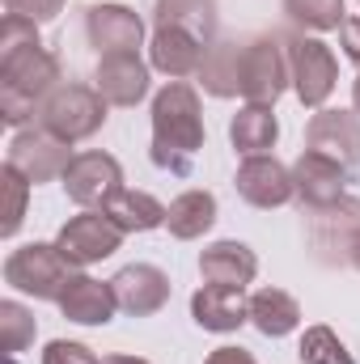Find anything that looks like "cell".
I'll return each mask as SVG.
<instances>
[{
  "label": "cell",
  "mask_w": 360,
  "mask_h": 364,
  "mask_svg": "<svg viewBox=\"0 0 360 364\" xmlns=\"http://www.w3.org/2000/svg\"><path fill=\"white\" fill-rule=\"evenodd\" d=\"M352 110L360 114V73H356V81H352Z\"/></svg>",
  "instance_id": "8d00e7d4"
},
{
  "label": "cell",
  "mask_w": 360,
  "mask_h": 364,
  "mask_svg": "<svg viewBox=\"0 0 360 364\" xmlns=\"http://www.w3.org/2000/svg\"><path fill=\"white\" fill-rule=\"evenodd\" d=\"M203 364H259L246 348H216V352H208V360Z\"/></svg>",
  "instance_id": "e575fe53"
},
{
  "label": "cell",
  "mask_w": 360,
  "mask_h": 364,
  "mask_svg": "<svg viewBox=\"0 0 360 364\" xmlns=\"http://www.w3.org/2000/svg\"><path fill=\"white\" fill-rule=\"evenodd\" d=\"M203 55L208 47L182 30H153V43H149V64L157 73H166L170 81H186V77H199L203 68Z\"/></svg>",
  "instance_id": "44dd1931"
},
{
  "label": "cell",
  "mask_w": 360,
  "mask_h": 364,
  "mask_svg": "<svg viewBox=\"0 0 360 364\" xmlns=\"http://www.w3.org/2000/svg\"><path fill=\"white\" fill-rule=\"evenodd\" d=\"M64 4H68V0H4V9H9V13H17V17L34 21V26L55 21V17L64 13Z\"/></svg>",
  "instance_id": "1f68e13d"
},
{
  "label": "cell",
  "mask_w": 360,
  "mask_h": 364,
  "mask_svg": "<svg viewBox=\"0 0 360 364\" xmlns=\"http://www.w3.org/2000/svg\"><path fill=\"white\" fill-rule=\"evenodd\" d=\"M229 140H233V149L242 157H268L271 149H275V140H280V123H275L271 106L246 102L233 114V123H229Z\"/></svg>",
  "instance_id": "603a6c76"
},
{
  "label": "cell",
  "mask_w": 360,
  "mask_h": 364,
  "mask_svg": "<svg viewBox=\"0 0 360 364\" xmlns=\"http://www.w3.org/2000/svg\"><path fill=\"white\" fill-rule=\"evenodd\" d=\"M339 47H344V55L360 68V17H348L339 26Z\"/></svg>",
  "instance_id": "836d02e7"
},
{
  "label": "cell",
  "mask_w": 360,
  "mask_h": 364,
  "mask_svg": "<svg viewBox=\"0 0 360 364\" xmlns=\"http://www.w3.org/2000/svg\"><path fill=\"white\" fill-rule=\"evenodd\" d=\"M352 267L360 272V233H356V242H352Z\"/></svg>",
  "instance_id": "74e56055"
},
{
  "label": "cell",
  "mask_w": 360,
  "mask_h": 364,
  "mask_svg": "<svg viewBox=\"0 0 360 364\" xmlns=\"http://www.w3.org/2000/svg\"><path fill=\"white\" fill-rule=\"evenodd\" d=\"M284 17L301 34H327V30H339L348 21L344 0H284Z\"/></svg>",
  "instance_id": "4316f807"
},
{
  "label": "cell",
  "mask_w": 360,
  "mask_h": 364,
  "mask_svg": "<svg viewBox=\"0 0 360 364\" xmlns=\"http://www.w3.org/2000/svg\"><path fill=\"white\" fill-rule=\"evenodd\" d=\"M284 47H288V68H292V93L301 97V106L322 110L327 97L335 93V81H339L335 51L318 34H288Z\"/></svg>",
  "instance_id": "277c9868"
},
{
  "label": "cell",
  "mask_w": 360,
  "mask_h": 364,
  "mask_svg": "<svg viewBox=\"0 0 360 364\" xmlns=\"http://www.w3.org/2000/svg\"><path fill=\"white\" fill-rule=\"evenodd\" d=\"M102 212H106L123 233H149V229H162V225H166V203L153 199L149 191H132V186H123Z\"/></svg>",
  "instance_id": "484cf974"
},
{
  "label": "cell",
  "mask_w": 360,
  "mask_h": 364,
  "mask_svg": "<svg viewBox=\"0 0 360 364\" xmlns=\"http://www.w3.org/2000/svg\"><path fill=\"white\" fill-rule=\"evenodd\" d=\"M348 182H352V170H344L339 161L322 157V153H301L292 161V191L301 199L305 212H318V208H331L348 195Z\"/></svg>",
  "instance_id": "7c38bea8"
},
{
  "label": "cell",
  "mask_w": 360,
  "mask_h": 364,
  "mask_svg": "<svg viewBox=\"0 0 360 364\" xmlns=\"http://www.w3.org/2000/svg\"><path fill=\"white\" fill-rule=\"evenodd\" d=\"M106 106H110V102L93 90V85H60V90L43 102L38 123H43L47 132H55L60 140L77 144V140H90V136L102 132Z\"/></svg>",
  "instance_id": "5b68a950"
},
{
  "label": "cell",
  "mask_w": 360,
  "mask_h": 364,
  "mask_svg": "<svg viewBox=\"0 0 360 364\" xmlns=\"http://www.w3.org/2000/svg\"><path fill=\"white\" fill-rule=\"evenodd\" d=\"M216 0H157L153 4V30H182L191 38H199L203 47L216 43Z\"/></svg>",
  "instance_id": "7402d4cb"
},
{
  "label": "cell",
  "mask_w": 360,
  "mask_h": 364,
  "mask_svg": "<svg viewBox=\"0 0 360 364\" xmlns=\"http://www.w3.org/2000/svg\"><path fill=\"white\" fill-rule=\"evenodd\" d=\"M153 64L140 60V51H110V55H97V68H93V90L102 93L110 106H136L149 97V73Z\"/></svg>",
  "instance_id": "4fadbf2b"
},
{
  "label": "cell",
  "mask_w": 360,
  "mask_h": 364,
  "mask_svg": "<svg viewBox=\"0 0 360 364\" xmlns=\"http://www.w3.org/2000/svg\"><path fill=\"white\" fill-rule=\"evenodd\" d=\"M123 237H127V233H123L106 212L85 208L81 216H73V220L60 229L55 246H60V255H64L73 267H93V263L110 259V255L123 246Z\"/></svg>",
  "instance_id": "9c48e42d"
},
{
  "label": "cell",
  "mask_w": 360,
  "mask_h": 364,
  "mask_svg": "<svg viewBox=\"0 0 360 364\" xmlns=\"http://www.w3.org/2000/svg\"><path fill=\"white\" fill-rule=\"evenodd\" d=\"M305 149L339 161L344 170L360 166V114L356 110H314L305 123Z\"/></svg>",
  "instance_id": "8fae6325"
},
{
  "label": "cell",
  "mask_w": 360,
  "mask_h": 364,
  "mask_svg": "<svg viewBox=\"0 0 360 364\" xmlns=\"http://www.w3.org/2000/svg\"><path fill=\"white\" fill-rule=\"evenodd\" d=\"M4 364H17V356H9V352H4Z\"/></svg>",
  "instance_id": "f35d334b"
},
{
  "label": "cell",
  "mask_w": 360,
  "mask_h": 364,
  "mask_svg": "<svg viewBox=\"0 0 360 364\" xmlns=\"http://www.w3.org/2000/svg\"><path fill=\"white\" fill-rule=\"evenodd\" d=\"M110 284H115L119 309L132 314V318H149V314L166 309V301H170V275L162 267H153V263H132Z\"/></svg>",
  "instance_id": "e0dca14e"
},
{
  "label": "cell",
  "mask_w": 360,
  "mask_h": 364,
  "mask_svg": "<svg viewBox=\"0 0 360 364\" xmlns=\"http://www.w3.org/2000/svg\"><path fill=\"white\" fill-rule=\"evenodd\" d=\"M216 225V195L212 191H182L166 208V229L179 242H195Z\"/></svg>",
  "instance_id": "d4e9b609"
},
{
  "label": "cell",
  "mask_w": 360,
  "mask_h": 364,
  "mask_svg": "<svg viewBox=\"0 0 360 364\" xmlns=\"http://www.w3.org/2000/svg\"><path fill=\"white\" fill-rule=\"evenodd\" d=\"M38 43L43 38H38V26L34 21H26L17 13L4 17V26H0V60H13V55H21L26 47H38Z\"/></svg>",
  "instance_id": "4dcf8cb0"
},
{
  "label": "cell",
  "mask_w": 360,
  "mask_h": 364,
  "mask_svg": "<svg viewBox=\"0 0 360 364\" xmlns=\"http://www.w3.org/2000/svg\"><path fill=\"white\" fill-rule=\"evenodd\" d=\"M85 38L97 55H110V51H140L144 43V21L136 9L127 4H93L85 13Z\"/></svg>",
  "instance_id": "5bb4252c"
},
{
  "label": "cell",
  "mask_w": 360,
  "mask_h": 364,
  "mask_svg": "<svg viewBox=\"0 0 360 364\" xmlns=\"http://www.w3.org/2000/svg\"><path fill=\"white\" fill-rule=\"evenodd\" d=\"M64 191L77 208H93L102 212L119 191H123V166L110 153H77L73 166L64 170Z\"/></svg>",
  "instance_id": "30bf717a"
},
{
  "label": "cell",
  "mask_w": 360,
  "mask_h": 364,
  "mask_svg": "<svg viewBox=\"0 0 360 364\" xmlns=\"http://www.w3.org/2000/svg\"><path fill=\"white\" fill-rule=\"evenodd\" d=\"M34 335H38L34 314L21 301H0V348L9 356H17V352H26L34 343Z\"/></svg>",
  "instance_id": "83f0119b"
},
{
  "label": "cell",
  "mask_w": 360,
  "mask_h": 364,
  "mask_svg": "<svg viewBox=\"0 0 360 364\" xmlns=\"http://www.w3.org/2000/svg\"><path fill=\"white\" fill-rule=\"evenodd\" d=\"M4 284L34 301H60L73 284V263L60 255L55 242H30L4 259Z\"/></svg>",
  "instance_id": "3957f363"
},
{
  "label": "cell",
  "mask_w": 360,
  "mask_h": 364,
  "mask_svg": "<svg viewBox=\"0 0 360 364\" xmlns=\"http://www.w3.org/2000/svg\"><path fill=\"white\" fill-rule=\"evenodd\" d=\"M43 364H102L93 356L85 343H73V339H55V343H47V352H43Z\"/></svg>",
  "instance_id": "d6a6232c"
},
{
  "label": "cell",
  "mask_w": 360,
  "mask_h": 364,
  "mask_svg": "<svg viewBox=\"0 0 360 364\" xmlns=\"http://www.w3.org/2000/svg\"><path fill=\"white\" fill-rule=\"evenodd\" d=\"M73 144L60 140L55 132H47L43 123L38 127H21L13 140H9V153H4V166L17 170L30 186L38 182H51V178H64V170L73 166Z\"/></svg>",
  "instance_id": "8992f818"
},
{
  "label": "cell",
  "mask_w": 360,
  "mask_h": 364,
  "mask_svg": "<svg viewBox=\"0 0 360 364\" xmlns=\"http://www.w3.org/2000/svg\"><path fill=\"white\" fill-rule=\"evenodd\" d=\"M297 356H301V364H356L331 326H305Z\"/></svg>",
  "instance_id": "f1b7e54d"
},
{
  "label": "cell",
  "mask_w": 360,
  "mask_h": 364,
  "mask_svg": "<svg viewBox=\"0 0 360 364\" xmlns=\"http://www.w3.org/2000/svg\"><path fill=\"white\" fill-rule=\"evenodd\" d=\"M191 318L199 331L212 335H233L238 326L250 322V296L246 288H225V284H203L191 296Z\"/></svg>",
  "instance_id": "2e32d148"
},
{
  "label": "cell",
  "mask_w": 360,
  "mask_h": 364,
  "mask_svg": "<svg viewBox=\"0 0 360 364\" xmlns=\"http://www.w3.org/2000/svg\"><path fill=\"white\" fill-rule=\"evenodd\" d=\"M246 43L250 38H216L203 55L199 85L212 97H242V64H246Z\"/></svg>",
  "instance_id": "ffe728a7"
},
{
  "label": "cell",
  "mask_w": 360,
  "mask_h": 364,
  "mask_svg": "<svg viewBox=\"0 0 360 364\" xmlns=\"http://www.w3.org/2000/svg\"><path fill=\"white\" fill-rule=\"evenodd\" d=\"M60 85H64L60 60L43 43L38 47H26L13 60H0V119L9 127H17V132L30 127L34 114H43V102L60 90Z\"/></svg>",
  "instance_id": "7a4b0ae2"
},
{
  "label": "cell",
  "mask_w": 360,
  "mask_h": 364,
  "mask_svg": "<svg viewBox=\"0 0 360 364\" xmlns=\"http://www.w3.org/2000/svg\"><path fill=\"white\" fill-rule=\"evenodd\" d=\"M102 364H149V360H140V356H123V352H115V356H102Z\"/></svg>",
  "instance_id": "d590c367"
},
{
  "label": "cell",
  "mask_w": 360,
  "mask_h": 364,
  "mask_svg": "<svg viewBox=\"0 0 360 364\" xmlns=\"http://www.w3.org/2000/svg\"><path fill=\"white\" fill-rule=\"evenodd\" d=\"M292 85L288 68V47L280 34H259L246 43V64H242V97L255 106H275V97Z\"/></svg>",
  "instance_id": "52a82bcc"
},
{
  "label": "cell",
  "mask_w": 360,
  "mask_h": 364,
  "mask_svg": "<svg viewBox=\"0 0 360 364\" xmlns=\"http://www.w3.org/2000/svg\"><path fill=\"white\" fill-rule=\"evenodd\" d=\"M199 149H203L199 93L186 81H170L153 97V144H149V157H153L157 170H166L174 178H191Z\"/></svg>",
  "instance_id": "6da1fadb"
},
{
  "label": "cell",
  "mask_w": 360,
  "mask_h": 364,
  "mask_svg": "<svg viewBox=\"0 0 360 364\" xmlns=\"http://www.w3.org/2000/svg\"><path fill=\"white\" fill-rule=\"evenodd\" d=\"M238 195L250 203V208H284L288 199H297V191H292V166H280L275 157H246L242 166H238Z\"/></svg>",
  "instance_id": "9a60e30c"
},
{
  "label": "cell",
  "mask_w": 360,
  "mask_h": 364,
  "mask_svg": "<svg viewBox=\"0 0 360 364\" xmlns=\"http://www.w3.org/2000/svg\"><path fill=\"white\" fill-rule=\"evenodd\" d=\"M203 284H225V288H246L259 275V255L246 242H212L199 255Z\"/></svg>",
  "instance_id": "d6986e66"
},
{
  "label": "cell",
  "mask_w": 360,
  "mask_h": 364,
  "mask_svg": "<svg viewBox=\"0 0 360 364\" xmlns=\"http://www.w3.org/2000/svg\"><path fill=\"white\" fill-rule=\"evenodd\" d=\"M60 314L77 326H106L119 309L115 284L110 279H93V275H73V284L64 288V296L55 301Z\"/></svg>",
  "instance_id": "ac0fdd59"
},
{
  "label": "cell",
  "mask_w": 360,
  "mask_h": 364,
  "mask_svg": "<svg viewBox=\"0 0 360 364\" xmlns=\"http://www.w3.org/2000/svg\"><path fill=\"white\" fill-rule=\"evenodd\" d=\"M360 233V199L344 195L331 208L309 212V250L318 263L327 267H344L352 263V242Z\"/></svg>",
  "instance_id": "ba28073f"
},
{
  "label": "cell",
  "mask_w": 360,
  "mask_h": 364,
  "mask_svg": "<svg viewBox=\"0 0 360 364\" xmlns=\"http://www.w3.org/2000/svg\"><path fill=\"white\" fill-rule=\"evenodd\" d=\"M0 186H4V225H0V233H4V237H13V233L21 229V220H26L30 182L21 178L17 170H9V166H4V174H0Z\"/></svg>",
  "instance_id": "f546056e"
},
{
  "label": "cell",
  "mask_w": 360,
  "mask_h": 364,
  "mask_svg": "<svg viewBox=\"0 0 360 364\" xmlns=\"http://www.w3.org/2000/svg\"><path fill=\"white\" fill-rule=\"evenodd\" d=\"M250 322H255L259 335L284 339V335H292V331L301 326V305H297V296L284 292V288H259V292L250 296Z\"/></svg>",
  "instance_id": "cb8c5ba5"
}]
</instances>
